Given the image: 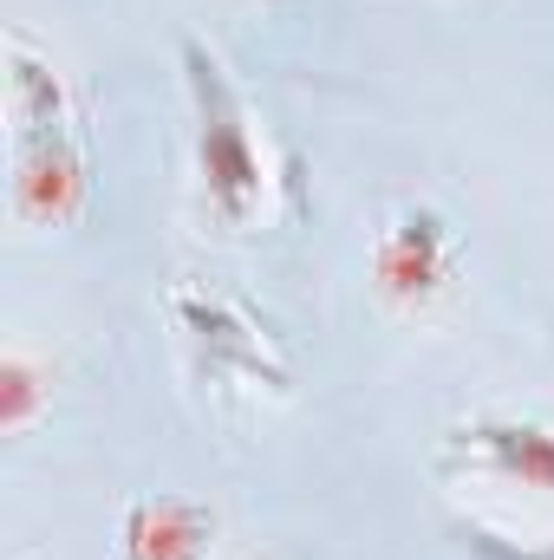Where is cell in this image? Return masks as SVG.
<instances>
[{
	"label": "cell",
	"mask_w": 554,
	"mask_h": 560,
	"mask_svg": "<svg viewBox=\"0 0 554 560\" xmlns=\"http://www.w3.org/2000/svg\"><path fill=\"white\" fill-rule=\"evenodd\" d=\"M450 450H463L476 469L522 482L535 495H554V430L529 418H476L463 430H450Z\"/></svg>",
	"instance_id": "obj_4"
},
{
	"label": "cell",
	"mask_w": 554,
	"mask_h": 560,
	"mask_svg": "<svg viewBox=\"0 0 554 560\" xmlns=\"http://www.w3.org/2000/svg\"><path fill=\"white\" fill-rule=\"evenodd\" d=\"M0 423L7 430H26V418H33V372H26V359L20 352H7V365H0Z\"/></svg>",
	"instance_id": "obj_6"
},
{
	"label": "cell",
	"mask_w": 554,
	"mask_h": 560,
	"mask_svg": "<svg viewBox=\"0 0 554 560\" xmlns=\"http://www.w3.org/2000/svg\"><path fill=\"white\" fill-rule=\"evenodd\" d=\"M450 280V229L437 209H405L379 242V293L392 306H424Z\"/></svg>",
	"instance_id": "obj_3"
},
{
	"label": "cell",
	"mask_w": 554,
	"mask_h": 560,
	"mask_svg": "<svg viewBox=\"0 0 554 560\" xmlns=\"http://www.w3.org/2000/svg\"><path fill=\"white\" fill-rule=\"evenodd\" d=\"M125 560H203L209 555V515L189 502H138L118 535Z\"/></svg>",
	"instance_id": "obj_5"
},
{
	"label": "cell",
	"mask_w": 554,
	"mask_h": 560,
	"mask_svg": "<svg viewBox=\"0 0 554 560\" xmlns=\"http://www.w3.org/2000/svg\"><path fill=\"white\" fill-rule=\"evenodd\" d=\"M7 163H13V215L66 222L85 202V138L72 98L46 59L13 33L7 39Z\"/></svg>",
	"instance_id": "obj_1"
},
{
	"label": "cell",
	"mask_w": 554,
	"mask_h": 560,
	"mask_svg": "<svg viewBox=\"0 0 554 560\" xmlns=\"http://www.w3.org/2000/svg\"><path fill=\"white\" fill-rule=\"evenodd\" d=\"M183 79H189V112H196V176L209 209L242 229L262 202V150H255V125L249 105L235 92V79L222 72V59L203 39H183Z\"/></svg>",
	"instance_id": "obj_2"
}]
</instances>
